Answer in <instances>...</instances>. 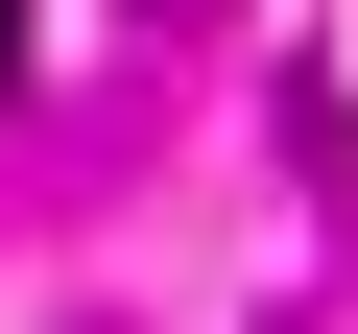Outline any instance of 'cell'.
Masks as SVG:
<instances>
[{"instance_id":"cell-1","label":"cell","mask_w":358,"mask_h":334,"mask_svg":"<svg viewBox=\"0 0 358 334\" xmlns=\"http://www.w3.org/2000/svg\"><path fill=\"white\" fill-rule=\"evenodd\" d=\"M24 24H48V0H0V96H24Z\"/></svg>"},{"instance_id":"cell-2","label":"cell","mask_w":358,"mask_h":334,"mask_svg":"<svg viewBox=\"0 0 358 334\" xmlns=\"http://www.w3.org/2000/svg\"><path fill=\"white\" fill-rule=\"evenodd\" d=\"M167 24H192V0H167Z\"/></svg>"}]
</instances>
